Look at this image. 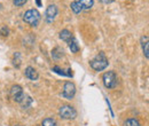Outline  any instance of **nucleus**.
<instances>
[{
  "mask_svg": "<svg viewBox=\"0 0 149 126\" xmlns=\"http://www.w3.org/2000/svg\"><path fill=\"white\" fill-rule=\"evenodd\" d=\"M90 64H91L92 69H94L95 71H102L108 67L109 62H108V58H107L106 54L101 52V53H99L96 55L94 58L91 60Z\"/></svg>",
  "mask_w": 149,
  "mask_h": 126,
  "instance_id": "obj_1",
  "label": "nucleus"
},
{
  "mask_svg": "<svg viewBox=\"0 0 149 126\" xmlns=\"http://www.w3.org/2000/svg\"><path fill=\"white\" fill-rule=\"evenodd\" d=\"M23 19L25 23H28L31 26H37L40 22V13L37 9H29L23 15Z\"/></svg>",
  "mask_w": 149,
  "mask_h": 126,
  "instance_id": "obj_2",
  "label": "nucleus"
},
{
  "mask_svg": "<svg viewBox=\"0 0 149 126\" xmlns=\"http://www.w3.org/2000/svg\"><path fill=\"white\" fill-rule=\"evenodd\" d=\"M58 113H60V116L63 119H74V118H76V116H77L76 109L74 107H71V106H68V104L62 106L60 108V110H58Z\"/></svg>",
  "mask_w": 149,
  "mask_h": 126,
  "instance_id": "obj_3",
  "label": "nucleus"
},
{
  "mask_svg": "<svg viewBox=\"0 0 149 126\" xmlns=\"http://www.w3.org/2000/svg\"><path fill=\"white\" fill-rule=\"evenodd\" d=\"M103 79V84L107 88H115L117 85V76L113 71L106 72L102 77Z\"/></svg>",
  "mask_w": 149,
  "mask_h": 126,
  "instance_id": "obj_4",
  "label": "nucleus"
},
{
  "mask_svg": "<svg viewBox=\"0 0 149 126\" xmlns=\"http://www.w3.org/2000/svg\"><path fill=\"white\" fill-rule=\"evenodd\" d=\"M74 94H76V86H74V84L71 83V81H67L64 84V86H63V93H62L63 97H65L68 100H71V99H74Z\"/></svg>",
  "mask_w": 149,
  "mask_h": 126,
  "instance_id": "obj_5",
  "label": "nucleus"
},
{
  "mask_svg": "<svg viewBox=\"0 0 149 126\" xmlns=\"http://www.w3.org/2000/svg\"><path fill=\"white\" fill-rule=\"evenodd\" d=\"M10 96L15 102H22L24 100V93L22 87L19 85H14L10 90Z\"/></svg>",
  "mask_w": 149,
  "mask_h": 126,
  "instance_id": "obj_6",
  "label": "nucleus"
},
{
  "mask_svg": "<svg viewBox=\"0 0 149 126\" xmlns=\"http://www.w3.org/2000/svg\"><path fill=\"white\" fill-rule=\"evenodd\" d=\"M56 14H57V8L55 5H49L46 9V21L48 23H52L55 18Z\"/></svg>",
  "mask_w": 149,
  "mask_h": 126,
  "instance_id": "obj_7",
  "label": "nucleus"
},
{
  "mask_svg": "<svg viewBox=\"0 0 149 126\" xmlns=\"http://www.w3.org/2000/svg\"><path fill=\"white\" fill-rule=\"evenodd\" d=\"M24 74H25V77L29 78L30 80H37L38 77H39L37 70H36L35 68H32V67H28V68L25 69V71H24Z\"/></svg>",
  "mask_w": 149,
  "mask_h": 126,
  "instance_id": "obj_8",
  "label": "nucleus"
},
{
  "mask_svg": "<svg viewBox=\"0 0 149 126\" xmlns=\"http://www.w3.org/2000/svg\"><path fill=\"white\" fill-rule=\"evenodd\" d=\"M83 9H90L92 8L94 5V1L93 0H74Z\"/></svg>",
  "mask_w": 149,
  "mask_h": 126,
  "instance_id": "obj_9",
  "label": "nucleus"
},
{
  "mask_svg": "<svg viewBox=\"0 0 149 126\" xmlns=\"http://www.w3.org/2000/svg\"><path fill=\"white\" fill-rule=\"evenodd\" d=\"M60 38L62 39V40H64V41H67V42H69L74 37H72V33L69 31V30H67V29H64V30H62L61 32H60Z\"/></svg>",
  "mask_w": 149,
  "mask_h": 126,
  "instance_id": "obj_10",
  "label": "nucleus"
},
{
  "mask_svg": "<svg viewBox=\"0 0 149 126\" xmlns=\"http://www.w3.org/2000/svg\"><path fill=\"white\" fill-rule=\"evenodd\" d=\"M142 48H143V54L146 56V58L149 57V42H148V37H142Z\"/></svg>",
  "mask_w": 149,
  "mask_h": 126,
  "instance_id": "obj_11",
  "label": "nucleus"
},
{
  "mask_svg": "<svg viewBox=\"0 0 149 126\" xmlns=\"http://www.w3.org/2000/svg\"><path fill=\"white\" fill-rule=\"evenodd\" d=\"M69 47H70V49H71L72 53H78V51H79V46H78L77 41L74 40V38L69 41Z\"/></svg>",
  "mask_w": 149,
  "mask_h": 126,
  "instance_id": "obj_12",
  "label": "nucleus"
},
{
  "mask_svg": "<svg viewBox=\"0 0 149 126\" xmlns=\"http://www.w3.org/2000/svg\"><path fill=\"white\" fill-rule=\"evenodd\" d=\"M41 126H56L55 119H53V118H46V119L42 120Z\"/></svg>",
  "mask_w": 149,
  "mask_h": 126,
  "instance_id": "obj_13",
  "label": "nucleus"
},
{
  "mask_svg": "<svg viewBox=\"0 0 149 126\" xmlns=\"http://www.w3.org/2000/svg\"><path fill=\"white\" fill-rule=\"evenodd\" d=\"M70 7H71V9H72V12H74V14H79L81 10H83V8L76 2V1H74V2H71V5H70Z\"/></svg>",
  "mask_w": 149,
  "mask_h": 126,
  "instance_id": "obj_14",
  "label": "nucleus"
},
{
  "mask_svg": "<svg viewBox=\"0 0 149 126\" xmlns=\"http://www.w3.org/2000/svg\"><path fill=\"white\" fill-rule=\"evenodd\" d=\"M125 126H141L139 124V122L136 120V119H127L126 122H125Z\"/></svg>",
  "mask_w": 149,
  "mask_h": 126,
  "instance_id": "obj_15",
  "label": "nucleus"
},
{
  "mask_svg": "<svg viewBox=\"0 0 149 126\" xmlns=\"http://www.w3.org/2000/svg\"><path fill=\"white\" fill-rule=\"evenodd\" d=\"M25 2H26V0H13V3H14L15 6H17V7L23 6Z\"/></svg>",
  "mask_w": 149,
  "mask_h": 126,
  "instance_id": "obj_16",
  "label": "nucleus"
},
{
  "mask_svg": "<svg viewBox=\"0 0 149 126\" xmlns=\"http://www.w3.org/2000/svg\"><path fill=\"white\" fill-rule=\"evenodd\" d=\"M53 71H55V72H57L58 74H62V76H67V73L63 71V70H61L58 67H54L53 68Z\"/></svg>",
  "mask_w": 149,
  "mask_h": 126,
  "instance_id": "obj_17",
  "label": "nucleus"
},
{
  "mask_svg": "<svg viewBox=\"0 0 149 126\" xmlns=\"http://www.w3.org/2000/svg\"><path fill=\"white\" fill-rule=\"evenodd\" d=\"M101 2H103V3H109V2H112L113 0H100Z\"/></svg>",
  "mask_w": 149,
  "mask_h": 126,
  "instance_id": "obj_18",
  "label": "nucleus"
},
{
  "mask_svg": "<svg viewBox=\"0 0 149 126\" xmlns=\"http://www.w3.org/2000/svg\"><path fill=\"white\" fill-rule=\"evenodd\" d=\"M36 1H37V5L39 6V7H40V6H41V2H40V0H36Z\"/></svg>",
  "mask_w": 149,
  "mask_h": 126,
  "instance_id": "obj_19",
  "label": "nucleus"
},
{
  "mask_svg": "<svg viewBox=\"0 0 149 126\" xmlns=\"http://www.w3.org/2000/svg\"><path fill=\"white\" fill-rule=\"evenodd\" d=\"M17 126H22V125H17Z\"/></svg>",
  "mask_w": 149,
  "mask_h": 126,
  "instance_id": "obj_20",
  "label": "nucleus"
}]
</instances>
